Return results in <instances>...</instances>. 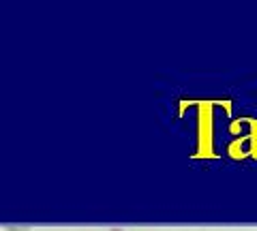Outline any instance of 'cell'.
I'll list each match as a JSON object with an SVG mask.
<instances>
[]
</instances>
